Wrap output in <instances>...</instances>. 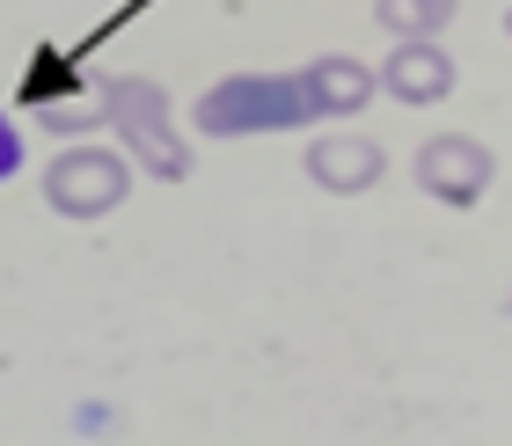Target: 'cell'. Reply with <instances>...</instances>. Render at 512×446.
Segmentation results:
<instances>
[{"label": "cell", "mask_w": 512, "mask_h": 446, "mask_svg": "<svg viewBox=\"0 0 512 446\" xmlns=\"http://www.w3.org/2000/svg\"><path fill=\"white\" fill-rule=\"evenodd\" d=\"M315 88L308 74H227L191 103V125L205 139H249V132H300L315 125Z\"/></svg>", "instance_id": "obj_1"}, {"label": "cell", "mask_w": 512, "mask_h": 446, "mask_svg": "<svg viewBox=\"0 0 512 446\" xmlns=\"http://www.w3.org/2000/svg\"><path fill=\"white\" fill-rule=\"evenodd\" d=\"M103 103H110V125H118V147H125L147 176L183 183V176L198 169V161H191V139L176 132V110H169V88H161V81L125 74V81L103 88Z\"/></svg>", "instance_id": "obj_2"}, {"label": "cell", "mask_w": 512, "mask_h": 446, "mask_svg": "<svg viewBox=\"0 0 512 446\" xmlns=\"http://www.w3.org/2000/svg\"><path fill=\"white\" fill-rule=\"evenodd\" d=\"M139 161L125 147H66L52 169H44V205L59 220H110L132 198Z\"/></svg>", "instance_id": "obj_3"}, {"label": "cell", "mask_w": 512, "mask_h": 446, "mask_svg": "<svg viewBox=\"0 0 512 446\" xmlns=\"http://www.w3.org/2000/svg\"><path fill=\"white\" fill-rule=\"evenodd\" d=\"M410 176H417V191H425V198L454 205V213H469V205L491 198V183H498V154L483 147V139H469V132H432L425 147H417Z\"/></svg>", "instance_id": "obj_4"}, {"label": "cell", "mask_w": 512, "mask_h": 446, "mask_svg": "<svg viewBox=\"0 0 512 446\" xmlns=\"http://www.w3.org/2000/svg\"><path fill=\"white\" fill-rule=\"evenodd\" d=\"M322 191H337V198H359V191H374V183L388 176V154L374 147L366 132H322L315 147H308V161H300Z\"/></svg>", "instance_id": "obj_5"}, {"label": "cell", "mask_w": 512, "mask_h": 446, "mask_svg": "<svg viewBox=\"0 0 512 446\" xmlns=\"http://www.w3.org/2000/svg\"><path fill=\"white\" fill-rule=\"evenodd\" d=\"M381 88H388L395 103H410V110L447 103V96H454V52H439L432 37L395 44V52H388V66H381Z\"/></svg>", "instance_id": "obj_6"}, {"label": "cell", "mask_w": 512, "mask_h": 446, "mask_svg": "<svg viewBox=\"0 0 512 446\" xmlns=\"http://www.w3.org/2000/svg\"><path fill=\"white\" fill-rule=\"evenodd\" d=\"M300 74H308V88H315V110H322V117H352V110H366V103H374V88H381V74H374V66H359L352 52L308 59Z\"/></svg>", "instance_id": "obj_7"}, {"label": "cell", "mask_w": 512, "mask_h": 446, "mask_svg": "<svg viewBox=\"0 0 512 446\" xmlns=\"http://www.w3.org/2000/svg\"><path fill=\"white\" fill-rule=\"evenodd\" d=\"M461 0H374V22L395 37V44H417V37H439L454 22Z\"/></svg>", "instance_id": "obj_8"}, {"label": "cell", "mask_w": 512, "mask_h": 446, "mask_svg": "<svg viewBox=\"0 0 512 446\" xmlns=\"http://www.w3.org/2000/svg\"><path fill=\"white\" fill-rule=\"evenodd\" d=\"M37 117H44V132H88L96 117H110V103H88V96H74V103H44Z\"/></svg>", "instance_id": "obj_9"}, {"label": "cell", "mask_w": 512, "mask_h": 446, "mask_svg": "<svg viewBox=\"0 0 512 446\" xmlns=\"http://www.w3.org/2000/svg\"><path fill=\"white\" fill-rule=\"evenodd\" d=\"M15 169H22V132L8 125V110H0V183H8Z\"/></svg>", "instance_id": "obj_10"}, {"label": "cell", "mask_w": 512, "mask_h": 446, "mask_svg": "<svg viewBox=\"0 0 512 446\" xmlns=\"http://www.w3.org/2000/svg\"><path fill=\"white\" fill-rule=\"evenodd\" d=\"M505 37H512V8H505Z\"/></svg>", "instance_id": "obj_11"}, {"label": "cell", "mask_w": 512, "mask_h": 446, "mask_svg": "<svg viewBox=\"0 0 512 446\" xmlns=\"http://www.w3.org/2000/svg\"><path fill=\"white\" fill-rule=\"evenodd\" d=\"M505 308H512V300H505Z\"/></svg>", "instance_id": "obj_12"}]
</instances>
